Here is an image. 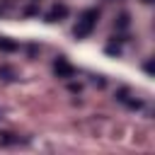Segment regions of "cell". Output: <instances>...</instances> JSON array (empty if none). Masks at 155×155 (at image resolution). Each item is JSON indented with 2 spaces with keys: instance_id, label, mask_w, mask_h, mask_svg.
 <instances>
[{
  "instance_id": "6da1fadb",
  "label": "cell",
  "mask_w": 155,
  "mask_h": 155,
  "mask_svg": "<svg viewBox=\"0 0 155 155\" xmlns=\"http://www.w3.org/2000/svg\"><path fill=\"white\" fill-rule=\"evenodd\" d=\"M97 19H99V12H97V10H85V12H82V17L78 19V27H75V36H78V39H85V36H87V34L94 29Z\"/></svg>"
},
{
  "instance_id": "7a4b0ae2",
  "label": "cell",
  "mask_w": 155,
  "mask_h": 155,
  "mask_svg": "<svg viewBox=\"0 0 155 155\" xmlns=\"http://www.w3.org/2000/svg\"><path fill=\"white\" fill-rule=\"evenodd\" d=\"M53 70H56V75L58 78H73V65H68V61L65 58H58L56 63H53Z\"/></svg>"
},
{
  "instance_id": "3957f363",
  "label": "cell",
  "mask_w": 155,
  "mask_h": 155,
  "mask_svg": "<svg viewBox=\"0 0 155 155\" xmlns=\"http://www.w3.org/2000/svg\"><path fill=\"white\" fill-rule=\"evenodd\" d=\"M65 15H68V7H65V5H53V7L48 10L46 19H48V22H58V19H63Z\"/></svg>"
},
{
  "instance_id": "277c9868",
  "label": "cell",
  "mask_w": 155,
  "mask_h": 155,
  "mask_svg": "<svg viewBox=\"0 0 155 155\" xmlns=\"http://www.w3.org/2000/svg\"><path fill=\"white\" fill-rule=\"evenodd\" d=\"M0 48L2 51H17V44L10 41V39H0Z\"/></svg>"
},
{
  "instance_id": "5b68a950",
  "label": "cell",
  "mask_w": 155,
  "mask_h": 155,
  "mask_svg": "<svg viewBox=\"0 0 155 155\" xmlns=\"http://www.w3.org/2000/svg\"><path fill=\"white\" fill-rule=\"evenodd\" d=\"M0 75H2V80H15V78H12V70H10V68H2V70H0Z\"/></svg>"
},
{
  "instance_id": "8992f818",
  "label": "cell",
  "mask_w": 155,
  "mask_h": 155,
  "mask_svg": "<svg viewBox=\"0 0 155 155\" xmlns=\"http://www.w3.org/2000/svg\"><path fill=\"white\" fill-rule=\"evenodd\" d=\"M119 27H128V15H121L119 17Z\"/></svg>"
}]
</instances>
